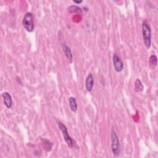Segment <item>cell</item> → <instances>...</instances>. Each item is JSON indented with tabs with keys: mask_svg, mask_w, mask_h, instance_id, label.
Segmentation results:
<instances>
[{
	"mask_svg": "<svg viewBox=\"0 0 158 158\" xmlns=\"http://www.w3.org/2000/svg\"><path fill=\"white\" fill-rule=\"evenodd\" d=\"M142 35L146 48H150L151 44V30L149 26L146 22L142 24Z\"/></svg>",
	"mask_w": 158,
	"mask_h": 158,
	"instance_id": "cell-1",
	"label": "cell"
},
{
	"mask_svg": "<svg viewBox=\"0 0 158 158\" xmlns=\"http://www.w3.org/2000/svg\"><path fill=\"white\" fill-rule=\"evenodd\" d=\"M22 24L24 29L29 32H32L34 30V16L31 12H27L22 20Z\"/></svg>",
	"mask_w": 158,
	"mask_h": 158,
	"instance_id": "cell-2",
	"label": "cell"
},
{
	"mask_svg": "<svg viewBox=\"0 0 158 158\" xmlns=\"http://www.w3.org/2000/svg\"><path fill=\"white\" fill-rule=\"evenodd\" d=\"M111 149L115 156L120 153V143L115 132L112 130L111 132Z\"/></svg>",
	"mask_w": 158,
	"mask_h": 158,
	"instance_id": "cell-3",
	"label": "cell"
},
{
	"mask_svg": "<svg viewBox=\"0 0 158 158\" xmlns=\"http://www.w3.org/2000/svg\"><path fill=\"white\" fill-rule=\"evenodd\" d=\"M58 127L63 133L64 140L66 142V143H67V146L69 148H72L73 147V142H72L71 137L69 136V135L68 133L67 129L66 127V125H64L61 122H58Z\"/></svg>",
	"mask_w": 158,
	"mask_h": 158,
	"instance_id": "cell-4",
	"label": "cell"
},
{
	"mask_svg": "<svg viewBox=\"0 0 158 158\" xmlns=\"http://www.w3.org/2000/svg\"><path fill=\"white\" fill-rule=\"evenodd\" d=\"M113 64L114 67L116 72H120L123 70L124 64L121 59L120 57L116 53H114L113 55Z\"/></svg>",
	"mask_w": 158,
	"mask_h": 158,
	"instance_id": "cell-5",
	"label": "cell"
},
{
	"mask_svg": "<svg viewBox=\"0 0 158 158\" xmlns=\"http://www.w3.org/2000/svg\"><path fill=\"white\" fill-rule=\"evenodd\" d=\"M2 97L3 98L4 103L7 108L10 109L12 106V99L11 94L8 92H4L2 94Z\"/></svg>",
	"mask_w": 158,
	"mask_h": 158,
	"instance_id": "cell-6",
	"label": "cell"
},
{
	"mask_svg": "<svg viewBox=\"0 0 158 158\" xmlns=\"http://www.w3.org/2000/svg\"><path fill=\"white\" fill-rule=\"evenodd\" d=\"M93 77L91 74H89L86 78V82H85V86L86 89L88 91H91L93 87Z\"/></svg>",
	"mask_w": 158,
	"mask_h": 158,
	"instance_id": "cell-7",
	"label": "cell"
},
{
	"mask_svg": "<svg viewBox=\"0 0 158 158\" xmlns=\"http://www.w3.org/2000/svg\"><path fill=\"white\" fill-rule=\"evenodd\" d=\"M62 48L63 50V52H64L65 56H66V57L70 62H72V59H73V56H72V53L70 49L67 45H66L64 44H63L62 45Z\"/></svg>",
	"mask_w": 158,
	"mask_h": 158,
	"instance_id": "cell-8",
	"label": "cell"
},
{
	"mask_svg": "<svg viewBox=\"0 0 158 158\" xmlns=\"http://www.w3.org/2000/svg\"><path fill=\"white\" fill-rule=\"evenodd\" d=\"M144 87L140 79L137 78L135 82V90L136 92H140L143 91Z\"/></svg>",
	"mask_w": 158,
	"mask_h": 158,
	"instance_id": "cell-9",
	"label": "cell"
},
{
	"mask_svg": "<svg viewBox=\"0 0 158 158\" xmlns=\"http://www.w3.org/2000/svg\"><path fill=\"white\" fill-rule=\"evenodd\" d=\"M157 64V58L156 56L152 55L149 59V65L151 69H155Z\"/></svg>",
	"mask_w": 158,
	"mask_h": 158,
	"instance_id": "cell-10",
	"label": "cell"
},
{
	"mask_svg": "<svg viewBox=\"0 0 158 158\" xmlns=\"http://www.w3.org/2000/svg\"><path fill=\"white\" fill-rule=\"evenodd\" d=\"M69 106L70 109L73 112H76L77 110V103L75 98L74 97L69 98Z\"/></svg>",
	"mask_w": 158,
	"mask_h": 158,
	"instance_id": "cell-11",
	"label": "cell"
},
{
	"mask_svg": "<svg viewBox=\"0 0 158 158\" xmlns=\"http://www.w3.org/2000/svg\"><path fill=\"white\" fill-rule=\"evenodd\" d=\"M68 11L70 13H81L82 12V9L77 6H71L69 7Z\"/></svg>",
	"mask_w": 158,
	"mask_h": 158,
	"instance_id": "cell-12",
	"label": "cell"
},
{
	"mask_svg": "<svg viewBox=\"0 0 158 158\" xmlns=\"http://www.w3.org/2000/svg\"><path fill=\"white\" fill-rule=\"evenodd\" d=\"M73 2L74 3H77V4H80V3H81L82 2V1H75V0H74Z\"/></svg>",
	"mask_w": 158,
	"mask_h": 158,
	"instance_id": "cell-13",
	"label": "cell"
}]
</instances>
